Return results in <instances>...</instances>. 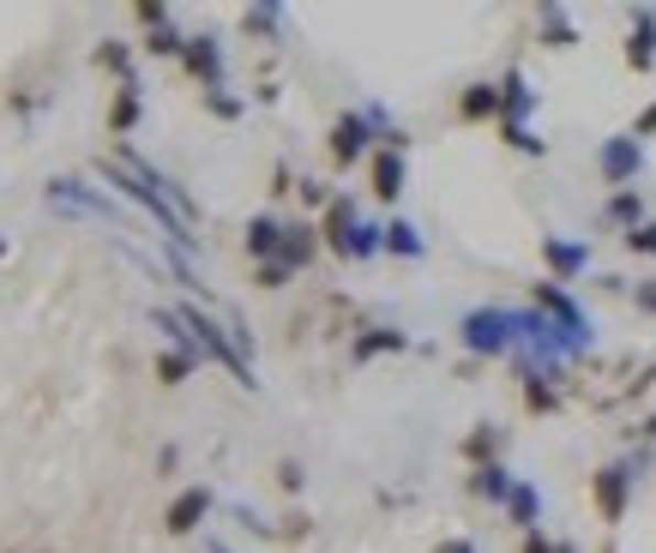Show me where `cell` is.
Segmentation results:
<instances>
[{"label": "cell", "instance_id": "7a4b0ae2", "mask_svg": "<svg viewBox=\"0 0 656 553\" xmlns=\"http://www.w3.org/2000/svg\"><path fill=\"white\" fill-rule=\"evenodd\" d=\"M356 235H362V223H356V204H350V199H331V211H326V241L343 253V259H356Z\"/></svg>", "mask_w": 656, "mask_h": 553}, {"label": "cell", "instance_id": "603a6c76", "mask_svg": "<svg viewBox=\"0 0 656 553\" xmlns=\"http://www.w3.org/2000/svg\"><path fill=\"white\" fill-rule=\"evenodd\" d=\"M609 211L621 217V223H633V229H638V192H621V199H614Z\"/></svg>", "mask_w": 656, "mask_h": 553}, {"label": "cell", "instance_id": "ffe728a7", "mask_svg": "<svg viewBox=\"0 0 656 553\" xmlns=\"http://www.w3.org/2000/svg\"><path fill=\"white\" fill-rule=\"evenodd\" d=\"M626 247H633V253H650V259H656V223L626 229Z\"/></svg>", "mask_w": 656, "mask_h": 553}, {"label": "cell", "instance_id": "d4e9b609", "mask_svg": "<svg viewBox=\"0 0 656 553\" xmlns=\"http://www.w3.org/2000/svg\"><path fill=\"white\" fill-rule=\"evenodd\" d=\"M97 60H102L109 73H127V48H121V43H102V48H97Z\"/></svg>", "mask_w": 656, "mask_h": 553}, {"label": "cell", "instance_id": "3957f363", "mask_svg": "<svg viewBox=\"0 0 656 553\" xmlns=\"http://www.w3.org/2000/svg\"><path fill=\"white\" fill-rule=\"evenodd\" d=\"M626 487H633V469H621V463L597 475V506H602V518H609V523L626 511Z\"/></svg>", "mask_w": 656, "mask_h": 553}, {"label": "cell", "instance_id": "4316f807", "mask_svg": "<svg viewBox=\"0 0 656 553\" xmlns=\"http://www.w3.org/2000/svg\"><path fill=\"white\" fill-rule=\"evenodd\" d=\"M248 24H253V31H272V24H277V7H260V12H248Z\"/></svg>", "mask_w": 656, "mask_h": 553}, {"label": "cell", "instance_id": "5bb4252c", "mask_svg": "<svg viewBox=\"0 0 656 553\" xmlns=\"http://www.w3.org/2000/svg\"><path fill=\"white\" fill-rule=\"evenodd\" d=\"M385 350H404V331L374 325L368 338H356V362H374V355H385Z\"/></svg>", "mask_w": 656, "mask_h": 553}, {"label": "cell", "instance_id": "9c48e42d", "mask_svg": "<svg viewBox=\"0 0 656 553\" xmlns=\"http://www.w3.org/2000/svg\"><path fill=\"white\" fill-rule=\"evenodd\" d=\"M543 259L555 265L560 277H572V272H584L590 247H578V241H555V235H548V241H543Z\"/></svg>", "mask_w": 656, "mask_h": 553}, {"label": "cell", "instance_id": "44dd1931", "mask_svg": "<svg viewBox=\"0 0 656 553\" xmlns=\"http://www.w3.org/2000/svg\"><path fill=\"white\" fill-rule=\"evenodd\" d=\"M524 397H531V409H555V391L543 385V373H531V379H524Z\"/></svg>", "mask_w": 656, "mask_h": 553}, {"label": "cell", "instance_id": "7c38bea8", "mask_svg": "<svg viewBox=\"0 0 656 553\" xmlns=\"http://www.w3.org/2000/svg\"><path fill=\"white\" fill-rule=\"evenodd\" d=\"M248 253H253V259H272V253H283V229L272 223V217H253V223H248Z\"/></svg>", "mask_w": 656, "mask_h": 553}, {"label": "cell", "instance_id": "4dcf8cb0", "mask_svg": "<svg viewBox=\"0 0 656 553\" xmlns=\"http://www.w3.org/2000/svg\"><path fill=\"white\" fill-rule=\"evenodd\" d=\"M638 133H656V109H645V114H638Z\"/></svg>", "mask_w": 656, "mask_h": 553}, {"label": "cell", "instance_id": "cb8c5ba5", "mask_svg": "<svg viewBox=\"0 0 656 553\" xmlns=\"http://www.w3.org/2000/svg\"><path fill=\"white\" fill-rule=\"evenodd\" d=\"M494 440H500V433H494V428H482V433H470V445H464V452H470L475 463H482L488 452H494Z\"/></svg>", "mask_w": 656, "mask_h": 553}, {"label": "cell", "instance_id": "83f0119b", "mask_svg": "<svg viewBox=\"0 0 656 553\" xmlns=\"http://www.w3.org/2000/svg\"><path fill=\"white\" fill-rule=\"evenodd\" d=\"M163 379H170V385L187 379V362H182V355H163Z\"/></svg>", "mask_w": 656, "mask_h": 553}, {"label": "cell", "instance_id": "e575fe53", "mask_svg": "<svg viewBox=\"0 0 656 553\" xmlns=\"http://www.w3.org/2000/svg\"><path fill=\"white\" fill-rule=\"evenodd\" d=\"M0 253H7V241H0Z\"/></svg>", "mask_w": 656, "mask_h": 553}, {"label": "cell", "instance_id": "d590c367", "mask_svg": "<svg viewBox=\"0 0 656 553\" xmlns=\"http://www.w3.org/2000/svg\"><path fill=\"white\" fill-rule=\"evenodd\" d=\"M560 553H572V548H560Z\"/></svg>", "mask_w": 656, "mask_h": 553}, {"label": "cell", "instance_id": "4fadbf2b", "mask_svg": "<svg viewBox=\"0 0 656 553\" xmlns=\"http://www.w3.org/2000/svg\"><path fill=\"white\" fill-rule=\"evenodd\" d=\"M307 259H314V229H283L277 265H283V272H295V265H307Z\"/></svg>", "mask_w": 656, "mask_h": 553}, {"label": "cell", "instance_id": "1f68e13d", "mask_svg": "<svg viewBox=\"0 0 656 553\" xmlns=\"http://www.w3.org/2000/svg\"><path fill=\"white\" fill-rule=\"evenodd\" d=\"M638 301H645L650 313H656V283H645V289H638Z\"/></svg>", "mask_w": 656, "mask_h": 553}, {"label": "cell", "instance_id": "484cf974", "mask_svg": "<svg viewBox=\"0 0 656 553\" xmlns=\"http://www.w3.org/2000/svg\"><path fill=\"white\" fill-rule=\"evenodd\" d=\"M151 48H157V55H175V48H182V36H175V31H170V24H163V31H157V36H151Z\"/></svg>", "mask_w": 656, "mask_h": 553}, {"label": "cell", "instance_id": "8992f818", "mask_svg": "<svg viewBox=\"0 0 656 553\" xmlns=\"http://www.w3.org/2000/svg\"><path fill=\"white\" fill-rule=\"evenodd\" d=\"M602 175H609V181H633L638 175V145L633 139H609V145H602Z\"/></svg>", "mask_w": 656, "mask_h": 553}, {"label": "cell", "instance_id": "6da1fadb", "mask_svg": "<svg viewBox=\"0 0 656 553\" xmlns=\"http://www.w3.org/2000/svg\"><path fill=\"white\" fill-rule=\"evenodd\" d=\"M512 313H500V307H482V313H470L464 319V343L475 355H506L512 350Z\"/></svg>", "mask_w": 656, "mask_h": 553}, {"label": "cell", "instance_id": "ac0fdd59", "mask_svg": "<svg viewBox=\"0 0 656 553\" xmlns=\"http://www.w3.org/2000/svg\"><path fill=\"white\" fill-rule=\"evenodd\" d=\"M139 121V85L127 79V91H121V102H114V133H127V126Z\"/></svg>", "mask_w": 656, "mask_h": 553}, {"label": "cell", "instance_id": "d6a6232c", "mask_svg": "<svg viewBox=\"0 0 656 553\" xmlns=\"http://www.w3.org/2000/svg\"><path fill=\"white\" fill-rule=\"evenodd\" d=\"M645 433H656V416H650V421H645Z\"/></svg>", "mask_w": 656, "mask_h": 553}, {"label": "cell", "instance_id": "f1b7e54d", "mask_svg": "<svg viewBox=\"0 0 656 553\" xmlns=\"http://www.w3.org/2000/svg\"><path fill=\"white\" fill-rule=\"evenodd\" d=\"M524 553H560V548H548V535H531V542H524Z\"/></svg>", "mask_w": 656, "mask_h": 553}, {"label": "cell", "instance_id": "30bf717a", "mask_svg": "<svg viewBox=\"0 0 656 553\" xmlns=\"http://www.w3.org/2000/svg\"><path fill=\"white\" fill-rule=\"evenodd\" d=\"M626 60H633L638 73H645L650 60H656V19H650V12H638V24H633V43H626Z\"/></svg>", "mask_w": 656, "mask_h": 553}, {"label": "cell", "instance_id": "277c9868", "mask_svg": "<svg viewBox=\"0 0 656 553\" xmlns=\"http://www.w3.org/2000/svg\"><path fill=\"white\" fill-rule=\"evenodd\" d=\"M362 151H368V121H362V114H343V121L331 126V157H338V163H356Z\"/></svg>", "mask_w": 656, "mask_h": 553}, {"label": "cell", "instance_id": "9a60e30c", "mask_svg": "<svg viewBox=\"0 0 656 553\" xmlns=\"http://www.w3.org/2000/svg\"><path fill=\"white\" fill-rule=\"evenodd\" d=\"M470 487H475L482 499H512V475L500 469V463H482V469L470 475Z\"/></svg>", "mask_w": 656, "mask_h": 553}, {"label": "cell", "instance_id": "f546056e", "mask_svg": "<svg viewBox=\"0 0 656 553\" xmlns=\"http://www.w3.org/2000/svg\"><path fill=\"white\" fill-rule=\"evenodd\" d=\"M434 553H475V548L464 542V535H458V542H440V548H434Z\"/></svg>", "mask_w": 656, "mask_h": 553}, {"label": "cell", "instance_id": "2e32d148", "mask_svg": "<svg viewBox=\"0 0 656 553\" xmlns=\"http://www.w3.org/2000/svg\"><path fill=\"white\" fill-rule=\"evenodd\" d=\"M458 109H464V121H482V114H500V85H470Z\"/></svg>", "mask_w": 656, "mask_h": 553}, {"label": "cell", "instance_id": "52a82bcc", "mask_svg": "<svg viewBox=\"0 0 656 553\" xmlns=\"http://www.w3.org/2000/svg\"><path fill=\"white\" fill-rule=\"evenodd\" d=\"M536 109L531 85L518 79V73H506V85H500V114H506V126H524V114Z\"/></svg>", "mask_w": 656, "mask_h": 553}, {"label": "cell", "instance_id": "d6986e66", "mask_svg": "<svg viewBox=\"0 0 656 553\" xmlns=\"http://www.w3.org/2000/svg\"><path fill=\"white\" fill-rule=\"evenodd\" d=\"M385 247H392V253H409V259H416L422 241H416V229H409V223H392V229H385Z\"/></svg>", "mask_w": 656, "mask_h": 553}, {"label": "cell", "instance_id": "ba28073f", "mask_svg": "<svg viewBox=\"0 0 656 553\" xmlns=\"http://www.w3.org/2000/svg\"><path fill=\"white\" fill-rule=\"evenodd\" d=\"M187 67L199 73V79L211 85V91H217V79H223V55H217V43H211V36H193V43H187Z\"/></svg>", "mask_w": 656, "mask_h": 553}, {"label": "cell", "instance_id": "e0dca14e", "mask_svg": "<svg viewBox=\"0 0 656 553\" xmlns=\"http://www.w3.org/2000/svg\"><path fill=\"white\" fill-rule=\"evenodd\" d=\"M506 506H512V518H518V523H536L543 499H536V487H512V499H506Z\"/></svg>", "mask_w": 656, "mask_h": 553}, {"label": "cell", "instance_id": "836d02e7", "mask_svg": "<svg viewBox=\"0 0 656 553\" xmlns=\"http://www.w3.org/2000/svg\"><path fill=\"white\" fill-rule=\"evenodd\" d=\"M205 553H223V548H205Z\"/></svg>", "mask_w": 656, "mask_h": 553}, {"label": "cell", "instance_id": "5b68a950", "mask_svg": "<svg viewBox=\"0 0 656 553\" xmlns=\"http://www.w3.org/2000/svg\"><path fill=\"white\" fill-rule=\"evenodd\" d=\"M205 511H211V494H205V487H187V494L170 506V535L199 530V518H205Z\"/></svg>", "mask_w": 656, "mask_h": 553}, {"label": "cell", "instance_id": "8fae6325", "mask_svg": "<svg viewBox=\"0 0 656 553\" xmlns=\"http://www.w3.org/2000/svg\"><path fill=\"white\" fill-rule=\"evenodd\" d=\"M374 192L380 199H397V192H404V157H397V151H380L374 157Z\"/></svg>", "mask_w": 656, "mask_h": 553}, {"label": "cell", "instance_id": "7402d4cb", "mask_svg": "<svg viewBox=\"0 0 656 553\" xmlns=\"http://www.w3.org/2000/svg\"><path fill=\"white\" fill-rule=\"evenodd\" d=\"M506 145H512V151H531V157H543V139H531V126H506Z\"/></svg>", "mask_w": 656, "mask_h": 553}]
</instances>
